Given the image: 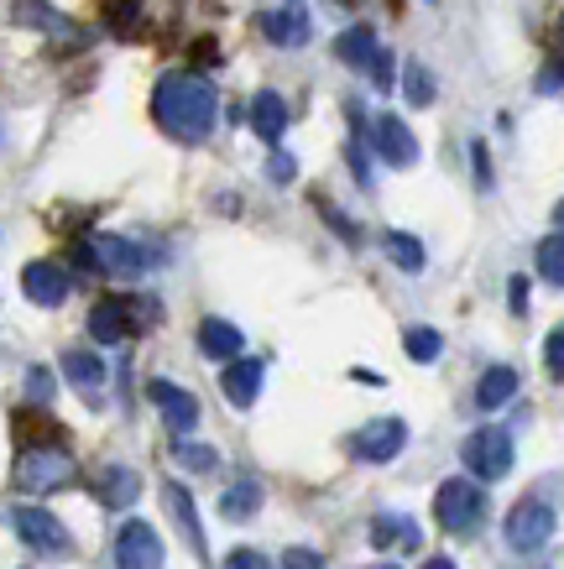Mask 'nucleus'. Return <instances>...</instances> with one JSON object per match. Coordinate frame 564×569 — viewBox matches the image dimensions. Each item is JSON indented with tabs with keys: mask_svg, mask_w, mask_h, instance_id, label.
I'll return each mask as SVG.
<instances>
[{
	"mask_svg": "<svg viewBox=\"0 0 564 569\" xmlns=\"http://www.w3.org/2000/svg\"><path fill=\"white\" fill-rule=\"evenodd\" d=\"M538 277H544L548 288H564V230L538 241Z\"/></svg>",
	"mask_w": 564,
	"mask_h": 569,
	"instance_id": "393cba45",
	"label": "nucleus"
},
{
	"mask_svg": "<svg viewBox=\"0 0 564 569\" xmlns=\"http://www.w3.org/2000/svg\"><path fill=\"white\" fill-rule=\"evenodd\" d=\"M513 309L517 313L528 309V282H523V277H513Z\"/></svg>",
	"mask_w": 564,
	"mask_h": 569,
	"instance_id": "4c0bfd02",
	"label": "nucleus"
},
{
	"mask_svg": "<svg viewBox=\"0 0 564 569\" xmlns=\"http://www.w3.org/2000/svg\"><path fill=\"white\" fill-rule=\"evenodd\" d=\"M137 491H141L137 470L110 466V470L100 476V501H110V507H131V501H137Z\"/></svg>",
	"mask_w": 564,
	"mask_h": 569,
	"instance_id": "5701e85b",
	"label": "nucleus"
},
{
	"mask_svg": "<svg viewBox=\"0 0 564 569\" xmlns=\"http://www.w3.org/2000/svg\"><path fill=\"white\" fill-rule=\"evenodd\" d=\"M225 569H267V565H261L257 549H236L230 559H225Z\"/></svg>",
	"mask_w": 564,
	"mask_h": 569,
	"instance_id": "f704fd0d",
	"label": "nucleus"
},
{
	"mask_svg": "<svg viewBox=\"0 0 564 569\" xmlns=\"http://www.w3.org/2000/svg\"><path fill=\"white\" fill-rule=\"evenodd\" d=\"M372 543L376 549H393V543L418 549V528H413V518H393V512H382V518L372 522Z\"/></svg>",
	"mask_w": 564,
	"mask_h": 569,
	"instance_id": "aec40b11",
	"label": "nucleus"
},
{
	"mask_svg": "<svg viewBox=\"0 0 564 569\" xmlns=\"http://www.w3.org/2000/svg\"><path fill=\"white\" fill-rule=\"evenodd\" d=\"M131 329H137V319H131V303H126V298H105V303L89 309V335H95L100 346H116Z\"/></svg>",
	"mask_w": 564,
	"mask_h": 569,
	"instance_id": "4468645a",
	"label": "nucleus"
},
{
	"mask_svg": "<svg viewBox=\"0 0 564 569\" xmlns=\"http://www.w3.org/2000/svg\"><path fill=\"white\" fill-rule=\"evenodd\" d=\"M89 251H95V267H105V272H120V277L147 272V251L137 241H126V236H100Z\"/></svg>",
	"mask_w": 564,
	"mask_h": 569,
	"instance_id": "f8f14e48",
	"label": "nucleus"
},
{
	"mask_svg": "<svg viewBox=\"0 0 564 569\" xmlns=\"http://www.w3.org/2000/svg\"><path fill=\"white\" fill-rule=\"evenodd\" d=\"M403 445H408V423H403V418H376V423H366V429L356 433V455L360 460H372V466L397 460Z\"/></svg>",
	"mask_w": 564,
	"mask_h": 569,
	"instance_id": "6e6552de",
	"label": "nucleus"
},
{
	"mask_svg": "<svg viewBox=\"0 0 564 569\" xmlns=\"http://www.w3.org/2000/svg\"><path fill=\"white\" fill-rule=\"evenodd\" d=\"M168 507H172V518H178V528H184L188 549L205 559V528H199V518H194V501H188L184 486H168Z\"/></svg>",
	"mask_w": 564,
	"mask_h": 569,
	"instance_id": "4be33fe9",
	"label": "nucleus"
},
{
	"mask_svg": "<svg viewBox=\"0 0 564 569\" xmlns=\"http://www.w3.org/2000/svg\"><path fill=\"white\" fill-rule=\"evenodd\" d=\"M513 392H517V371H513V366H492V371L476 381V408H486V413H492V408H502Z\"/></svg>",
	"mask_w": 564,
	"mask_h": 569,
	"instance_id": "6ab92c4d",
	"label": "nucleus"
},
{
	"mask_svg": "<svg viewBox=\"0 0 564 569\" xmlns=\"http://www.w3.org/2000/svg\"><path fill=\"white\" fill-rule=\"evenodd\" d=\"M172 455H178V466H188V470H215V466H220V455H215V449H209V445H188V439H178V449H172Z\"/></svg>",
	"mask_w": 564,
	"mask_h": 569,
	"instance_id": "cd10ccee",
	"label": "nucleus"
},
{
	"mask_svg": "<svg viewBox=\"0 0 564 569\" xmlns=\"http://www.w3.org/2000/svg\"><path fill=\"white\" fill-rule=\"evenodd\" d=\"M424 569H455V559H445V553H439V559H428Z\"/></svg>",
	"mask_w": 564,
	"mask_h": 569,
	"instance_id": "58836bf2",
	"label": "nucleus"
},
{
	"mask_svg": "<svg viewBox=\"0 0 564 569\" xmlns=\"http://www.w3.org/2000/svg\"><path fill=\"white\" fill-rule=\"evenodd\" d=\"M372 147H376V157L393 162V168H413V162H418V137H413L408 121H397V116H376Z\"/></svg>",
	"mask_w": 564,
	"mask_h": 569,
	"instance_id": "1a4fd4ad",
	"label": "nucleus"
},
{
	"mask_svg": "<svg viewBox=\"0 0 564 569\" xmlns=\"http://www.w3.org/2000/svg\"><path fill=\"white\" fill-rule=\"evenodd\" d=\"M554 224H560V230H564V204H560V209H554Z\"/></svg>",
	"mask_w": 564,
	"mask_h": 569,
	"instance_id": "ea45409f",
	"label": "nucleus"
},
{
	"mask_svg": "<svg viewBox=\"0 0 564 569\" xmlns=\"http://www.w3.org/2000/svg\"><path fill=\"white\" fill-rule=\"evenodd\" d=\"M366 569H397V565H366Z\"/></svg>",
	"mask_w": 564,
	"mask_h": 569,
	"instance_id": "79ce46f5",
	"label": "nucleus"
},
{
	"mask_svg": "<svg viewBox=\"0 0 564 569\" xmlns=\"http://www.w3.org/2000/svg\"><path fill=\"white\" fill-rule=\"evenodd\" d=\"M116 565L120 569H162V538L152 522H126L116 533Z\"/></svg>",
	"mask_w": 564,
	"mask_h": 569,
	"instance_id": "423d86ee",
	"label": "nucleus"
},
{
	"mask_svg": "<svg viewBox=\"0 0 564 569\" xmlns=\"http://www.w3.org/2000/svg\"><path fill=\"white\" fill-rule=\"evenodd\" d=\"M461 460L476 481H502V476L513 470V433L507 429H476L471 439H465Z\"/></svg>",
	"mask_w": 564,
	"mask_h": 569,
	"instance_id": "7ed1b4c3",
	"label": "nucleus"
},
{
	"mask_svg": "<svg viewBox=\"0 0 564 569\" xmlns=\"http://www.w3.org/2000/svg\"><path fill=\"white\" fill-rule=\"evenodd\" d=\"M257 507H261V486L257 481H240V486H230L220 497V512L230 522H240V518H257Z\"/></svg>",
	"mask_w": 564,
	"mask_h": 569,
	"instance_id": "b1692460",
	"label": "nucleus"
},
{
	"mask_svg": "<svg viewBox=\"0 0 564 569\" xmlns=\"http://www.w3.org/2000/svg\"><path fill=\"white\" fill-rule=\"evenodd\" d=\"M251 131H257L261 141H283V131H288V104H283L277 89H261L257 100H251Z\"/></svg>",
	"mask_w": 564,
	"mask_h": 569,
	"instance_id": "dca6fc26",
	"label": "nucleus"
},
{
	"mask_svg": "<svg viewBox=\"0 0 564 569\" xmlns=\"http://www.w3.org/2000/svg\"><path fill=\"white\" fill-rule=\"evenodd\" d=\"M544 366H548V377H554V381H564V325L548 329V340H544Z\"/></svg>",
	"mask_w": 564,
	"mask_h": 569,
	"instance_id": "7c9ffc66",
	"label": "nucleus"
},
{
	"mask_svg": "<svg viewBox=\"0 0 564 569\" xmlns=\"http://www.w3.org/2000/svg\"><path fill=\"white\" fill-rule=\"evenodd\" d=\"M277 569H325V559L314 549H283V565Z\"/></svg>",
	"mask_w": 564,
	"mask_h": 569,
	"instance_id": "2f4dec72",
	"label": "nucleus"
},
{
	"mask_svg": "<svg viewBox=\"0 0 564 569\" xmlns=\"http://www.w3.org/2000/svg\"><path fill=\"white\" fill-rule=\"evenodd\" d=\"M372 84H376V89H393V84H397V79H393V52H387V48L376 52V63H372Z\"/></svg>",
	"mask_w": 564,
	"mask_h": 569,
	"instance_id": "473e14b6",
	"label": "nucleus"
},
{
	"mask_svg": "<svg viewBox=\"0 0 564 569\" xmlns=\"http://www.w3.org/2000/svg\"><path fill=\"white\" fill-rule=\"evenodd\" d=\"M403 350H408V361H439L445 340H439V329L413 325V329H403Z\"/></svg>",
	"mask_w": 564,
	"mask_h": 569,
	"instance_id": "bb28decb",
	"label": "nucleus"
},
{
	"mask_svg": "<svg viewBox=\"0 0 564 569\" xmlns=\"http://www.w3.org/2000/svg\"><path fill=\"white\" fill-rule=\"evenodd\" d=\"M147 397H152L157 402V413L168 418V429L178 433V439H184L188 429H199V397L194 392H184V387H178V381H147Z\"/></svg>",
	"mask_w": 564,
	"mask_h": 569,
	"instance_id": "0eeeda50",
	"label": "nucleus"
},
{
	"mask_svg": "<svg viewBox=\"0 0 564 569\" xmlns=\"http://www.w3.org/2000/svg\"><path fill=\"white\" fill-rule=\"evenodd\" d=\"M240 346H246V335L230 319H205L199 325V350H205L209 361H236Z\"/></svg>",
	"mask_w": 564,
	"mask_h": 569,
	"instance_id": "f3484780",
	"label": "nucleus"
},
{
	"mask_svg": "<svg viewBox=\"0 0 564 569\" xmlns=\"http://www.w3.org/2000/svg\"><path fill=\"white\" fill-rule=\"evenodd\" d=\"M319 214H325V220H329V224H335V230H340L345 241H356V224L345 220V214H340V209H335V204H325V199H319Z\"/></svg>",
	"mask_w": 564,
	"mask_h": 569,
	"instance_id": "72a5a7b5",
	"label": "nucleus"
},
{
	"mask_svg": "<svg viewBox=\"0 0 564 569\" xmlns=\"http://www.w3.org/2000/svg\"><path fill=\"white\" fill-rule=\"evenodd\" d=\"M267 173H273V183H293V173H298V168H293V157H288V152H277Z\"/></svg>",
	"mask_w": 564,
	"mask_h": 569,
	"instance_id": "c9c22d12",
	"label": "nucleus"
},
{
	"mask_svg": "<svg viewBox=\"0 0 564 569\" xmlns=\"http://www.w3.org/2000/svg\"><path fill=\"white\" fill-rule=\"evenodd\" d=\"M17 476H21V486H32V491H52V486L73 481V460L63 449H27Z\"/></svg>",
	"mask_w": 564,
	"mask_h": 569,
	"instance_id": "9d476101",
	"label": "nucleus"
},
{
	"mask_svg": "<svg viewBox=\"0 0 564 569\" xmlns=\"http://www.w3.org/2000/svg\"><path fill=\"white\" fill-rule=\"evenodd\" d=\"M27 387H32V397H48V392H52L48 371H32V377H27Z\"/></svg>",
	"mask_w": 564,
	"mask_h": 569,
	"instance_id": "e433bc0d",
	"label": "nucleus"
},
{
	"mask_svg": "<svg viewBox=\"0 0 564 569\" xmlns=\"http://www.w3.org/2000/svg\"><path fill=\"white\" fill-rule=\"evenodd\" d=\"M152 116L157 126L178 141H205L215 131V116H220V94L209 79L199 73H168L152 94Z\"/></svg>",
	"mask_w": 564,
	"mask_h": 569,
	"instance_id": "f257e3e1",
	"label": "nucleus"
},
{
	"mask_svg": "<svg viewBox=\"0 0 564 569\" xmlns=\"http://www.w3.org/2000/svg\"><path fill=\"white\" fill-rule=\"evenodd\" d=\"M63 371H69V381L73 387H85V392H95V387L105 381L100 356H89V350H69V356H63Z\"/></svg>",
	"mask_w": 564,
	"mask_h": 569,
	"instance_id": "a878e982",
	"label": "nucleus"
},
{
	"mask_svg": "<svg viewBox=\"0 0 564 569\" xmlns=\"http://www.w3.org/2000/svg\"><path fill=\"white\" fill-rule=\"evenodd\" d=\"M382 251H387L403 272H424V241L408 236V230H387V236H382Z\"/></svg>",
	"mask_w": 564,
	"mask_h": 569,
	"instance_id": "412c9836",
	"label": "nucleus"
},
{
	"mask_svg": "<svg viewBox=\"0 0 564 569\" xmlns=\"http://www.w3.org/2000/svg\"><path fill=\"white\" fill-rule=\"evenodd\" d=\"M560 48H564V17H560Z\"/></svg>",
	"mask_w": 564,
	"mask_h": 569,
	"instance_id": "a19ab883",
	"label": "nucleus"
},
{
	"mask_svg": "<svg viewBox=\"0 0 564 569\" xmlns=\"http://www.w3.org/2000/svg\"><path fill=\"white\" fill-rule=\"evenodd\" d=\"M403 79H408V104H428L434 100V73L424 69V63H408V73H403Z\"/></svg>",
	"mask_w": 564,
	"mask_h": 569,
	"instance_id": "c85d7f7f",
	"label": "nucleus"
},
{
	"mask_svg": "<svg viewBox=\"0 0 564 569\" xmlns=\"http://www.w3.org/2000/svg\"><path fill=\"white\" fill-rule=\"evenodd\" d=\"M507 543H513L517 553H533V549H544L548 538H554V507L548 501H538V497H523L507 512Z\"/></svg>",
	"mask_w": 564,
	"mask_h": 569,
	"instance_id": "20e7f679",
	"label": "nucleus"
},
{
	"mask_svg": "<svg viewBox=\"0 0 564 569\" xmlns=\"http://www.w3.org/2000/svg\"><path fill=\"white\" fill-rule=\"evenodd\" d=\"M486 512V497H481L476 481H465V476H449L439 491H434V518L445 533H471Z\"/></svg>",
	"mask_w": 564,
	"mask_h": 569,
	"instance_id": "f03ea898",
	"label": "nucleus"
},
{
	"mask_svg": "<svg viewBox=\"0 0 564 569\" xmlns=\"http://www.w3.org/2000/svg\"><path fill=\"white\" fill-rule=\"evenodd\" d=\"M533 89L548 94V100H560L564 94V58H548L544 69H538V79H533Z\"/></svg>",
	"mask_w": 564,
	"mask_h": 569,
	"instance_id": "c756f323",
	"label": "nucleus"
},
{
	"mask_svg": "<svg viewBox=\"0 0 564 569\" xmlns=\"http://www.w3.org/2000/svg\"><path fill=\"white\" fill-rule=\"evenodd\" d=\"M376 52H382V42H376L372 27H350V32L335 37V58H340V63H350V69H372Z\"/></svg>",
	"mask_w": 564,
	"mask_h": 569,
	"instance_id": "a211bd4d",
	"label": "nucleus"
},
{
	"mask_svg": "<svg viewBox=\"0 0 564 569\" xmlns=\"http://www.w3.org/2000/svg\"><path fill=\"white\" fill-rule=\"evenodd\" d=\"M11 528H17L21 543H32L37 553H52V559H63V553L73 549L69 528L52 518L48 507H17V512H11Z\"/></svg>",
	"mask_w": 564,
	"mask_h": 569,
	"instance_id": "39448f33",
	"label": "nucleus"
},
{
	"mask_svg": "<svg viewBox=\"0 0 564 569\" xmlns=\"http://www.w3.org/2000/svg\"><path fill=\"white\" fill-rule=\"evenodd\" d=\"M261 32H267V42H277V48H304L308 37H314V27H308L304 6H277V11L261 17Z\"/></svg>",
	"mask_w": 564,
	"mask_h": 569,
	"instance_id": "ddd939ff",
	"label": "nucleus"
},
{
	"mask_svg": "<svg viewBox=\"0 0 564 569\" xmlns=\"http://www.w3.org/2000/svg\"><path fill=\"white\" fill-rule=\"evenodd\" d=\"M225 397L236 402V408H251L261 392V361H251V356H236V361L225 366V377H220Z\"/></svg>",
	"mask_w": 564,
	"mask_h": 569,
	"instance_id": "2eb2a0df",
	"label": "nucleus"
},
{
	"mask_svg": "<svg viewBox=\"0 0 564 569\" xmlns=\"http://www.w3.org/2000/svg\"><path fill=\"white\" fill-rule=\"evenodd\" d=\"M21 293L32 298V303H42V309H58L69 298V272L52 267V261H27L21 267Z\"/></svg>",
	"mask_w": 564,
	"mask_h": 569,
	"instance_id": "9b49d317",
	"label": "nucleus"
}]
</instances>
